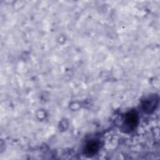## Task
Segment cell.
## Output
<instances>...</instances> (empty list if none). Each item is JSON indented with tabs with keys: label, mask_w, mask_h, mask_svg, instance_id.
Wrapping results in <instances>:
<instances>
[{
	"label": "cell",
	"mask_w": 160,
	"mask_h": 160,
	"mask_svg": "<svg viewBox=\"0 0 160 160\" xmlns=\"http://www.w3.org/2000/svg\"><path fill=\"white\" fill-rule=\"evenodd\" d=\"M137 120V116L135 113H129L126 116V123L130 127L135 126L136 124Z\"/></svg>",
	"instance_id": "1"
},
{
	"label": "cell",
	"mask_w": 160,
	"mask_h": 160,
	"mask_svg": "<svg viewBox=\"0 0 160 160\" xmlns=\"http://www.w3.org/2000/svg\"><path fill=\"white\" fill-rule=\"evenodd\" d=\"M98 149V145L96 142H91L89 143L87 148V151L89 153H95Z\"/></svg>",
	"instance_id": "2"
}]
</instances>
